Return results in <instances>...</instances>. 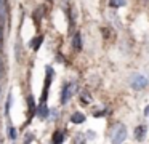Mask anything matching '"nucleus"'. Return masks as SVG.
I'll list each match as a JSON object with an SVG mask.
<instances>
[{"label":"nucleus","instance_id":"nucleus-1","mask_svg":"<svg viewBox=\"0 0 149 144\" xmlns=\"http://www.w3.org/2000/svg\"><path fill=\"white\" fill-rule=\"evenodd\" d=\"M127 139V127L123 123H116L111 130V143L122 144Z\"/></svg>","mask_w":149,"mask_h":144},{"label":"nucleus","instance_id":"nucleus-2","mask_svg":"<svg viewBox=\"0 0 149 144\" xmlns=\"http://www.w3.org/2000/svg\"><path fill=\"white\" fill-rule=\"evenodd\" d=\"M148 85H149L148 77H144L143 74H136V75H133V79H132V88L133 90H144Z\"/></svg>","mask_w":149,"mask_h":144},{"label":"nucleus","instance_id":"nucleus-3","mask_svg":"<svg viewBox=\"0 0 149 144\" xmlns=\"http://www.w3.org/2000/svg\"><path fill=\"white\" fill-rule=\"evenodd\" d=\"M74 91H75V85H74V83H64L63 91H61V104H68L69 99H71L72 95H74Z\"/></svg>","mask_w":149,"mask_h":144},{"label":"nucleus","instance_id":"nucleus-4","mask_svg":"<svg viewBox=\"0 0 149 144\" xmlns=\"http://www.w3.org/2000/svg\"><path fill=\"white\" fill-rule=\"evenodd\" d=\"M146 134H148V127L141 123V125H138V127L135 128V133H133V136H135L136 141H139V143H141V141L146 139Z\"/></svg>","mask_w":149,"mask_h":144},{"label":"nucleus","instance_id":"nucleus-5","mask_svg":"<svg viewBox=\"0 0 149 144\" xmlns=\"http://www.w3.org/2000/svg\"><path fill=\"white\" fill-rule=\"evenodd\" d=\"M66 141V130H55L52 134V144H63Z\"/></svg>","mask_w":149,"mask_h":144},{"label":"nucleus","instance_id":"nucleus-6","mask_svg":"<svg viewBox=\"0 0 149 144\" xmlns=\"http://www.w3.org/2000/svg\"><path fill=\"white\" fill-rule=\"evenodd\" d=\"M50 111H52V109H50L47 104H39L37 109H36V115L40 118V120H43V118L50 117Z\"/></svg>","mask_w":149,"mask_h":144},{"label":"nucleus","instance_id":"nucleus-7","mask_svg":"<svg viewBox=\"0 0 149 144\" xmlns=\"http://www.w3.org/2000/svg\"><path fill=\"white\" fill-rule=\"evenodd\" d=\"M85 118H87V117H85V114L75 111V112H72V114H71L69 120H71V123H74V125H82V123H85Z\"/></svg>","mask_w":149,"mask_h":144},{"label":"nucleus","instance_id":"nucleus-8","mask_svg":"<svg viewBox=\"0 0 149 144\" xmlns=\"http://www.w3.org/2000/svg\"><path fill=\"white\" fill-rule=\"evenodd\" d=\"M72 47H74L75 51L82 50V35H80V32H75L74 34V37H72Z\"/></svg>","mask_w":149,"mask_h":144},{"label":"nucleus","instance_id":"nucleus-9","mask_svg":"<svg viewBox=\"0 0 149 144\" xmlns=\"http://www.w3.org/2000/svg\"><path fill=\"white\" fill-rule=\"evenodd\" d=\"M27 106H29V112H31V118L36 115V109H37V104H36V99H34L32 95L27 96Z\"/></svg>","mask_w":149,"mask_h":144},{"label":"nucleus","instance_id":"nucleus-10","mask_svg":"<svg viewBox=\"0 0 149 144\" xmlns=\"http://www.w3.org/2000/svg\"><path fill=\"white\" fill-rule=\"evenodd\" d=\"M42 42H43V35H37L36 38H32V40L29 42V47H32V50L37 51L40 48V45H42Z\"/></svg>","mask_w":149,"mask_h":144},{"label":"nucleus","instance_id":"nucleus-11","mask_svg":"<svg viewBox=\"0 0 149 144\" xmlns=\"http://www.w3.org/2000/svg\"><path fill=\"white\" fill-rule=\"evenodd\" d=\"M7 131H8V138H10L11 141H16L18 139V128H15L13 125H8Z\"/></svg>","mask_w":149,"mask_h":144},{"label":"nucleus","instance_id":"nucleus-12","mask_svg":"<svg viewBox=\"0 0 149 144\" xmlns=\"http://www.w3.org/2000/svg\"><path fill=\"white\" fill-rule=\"evenodd\" d=\"M91 102V95L88 91H80V104H90Z\"/></svg>","mask_w":149,"mask_h":144},{"label":"nucleus","instance_id":"nucleus-13","mask_svg":"<svg viewBox=\"0 0 149 144\" xmlns=\"http://www.w3.org/2000/svg\"><path fill=\"white\" fill-rule=\"evenodd\" d=\"M109 5L112 8H122L127 5V0H109Z\"/></svg>","mask_w":149,"mask_h":144},{"label":"nucleus","instance_id":"nucleus-14","mask_svg":"<svg viewBox=\"0 0 149 144\" xmlns=\"http://www.w3.org/2000/svg\"><path fill=\"white\" fill-rule=\"evenodd\" d=\"M107 114H109V111H107V109H103V111H96V112H93L95 117H104V115H107Z\"/></svg>","mask_w":149,"mask_h":144},{"label":"nucleus","instance_id":"nucleus-15","mask_svg":"<svg viewBox=\"0 0 149 144\" xmlns=\"http://www.w3.org/2000/svg\"><path fill=\"white\" fill-rule=\"evenodd\" d=\"M34 141V134L32 133H27L26 138H24V144H31Z\"/></svg>","mask_w":149,"mask_h":144},{"label":"nucleus","instance_id":"nucleus-16","mask_svg":"<svg viewBox=\"0 0 149 144\" xmlns=\"http://www.w3.org/2000/svg\"><path fill=\"white\" fill-rule=\"evenodd\" d=\"M10 106H11V96H8V99H7V106H5V114H10Z\"/></svg>","mask_w":149,"mask_h":144},{"label":"nucleus","instance_id":"nucleus-17","mask_svg":"<svg viewBox=\"0 0 149 144\" xmlns=\"http://www.w3.org/2000/svg\"><path fill=\"white\" fill-rule=\"evenodd\" d=\"M87 134H88L87 138H90V139H93V138H95V133H93V131H87Z\"/></svg>","mask_w":149,"mask_h":144},{"label":"nucleus","instance_id":"nucleus-18","mask_svg":"<svg viewBox=\"0 0 149 144\" xmlns=\"http://www.w3.org/2000/svg\"><path fill=\"white\" fill-rule=\"evenodd\" d=\"M144 115H146V117H149V106H146V109H144Z\"/></svg>","mask_w":149,"mask_h":144},{"label":"nucleus","instance_id":"nucleus-19","mask_svg":"<svg viewBox=\"0 0 149 144\" xmlns=\"http://www.w3.org/2000/svg\"><path fill=\"white\" fill-rule=\"evenodd\" d=\"M0 45H2V26H0Z\"/></svg>","mask_w":149,"mask_h":144}]
</instances>
